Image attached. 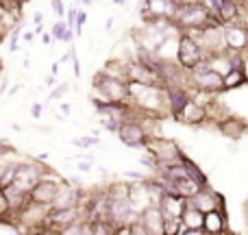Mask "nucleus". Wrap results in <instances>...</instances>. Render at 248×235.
I'll return each instance as SVG.
<instances>
[{
  "label": "nucleus",
  "mask_w": 248,
  "mask_h": 235,
  "mask_svg": "<svg viewBox=\"0 0 248 235\" xmlns=\"http://www.w3.org/2000/svg\"><path fill=\"white\" fill-rule=\"evenodd\" d=\"M131 94H128V103L137 107L140 111L155 113V116H168V105H166V90L163 85H146V83L128 81Z\"/></svg>",
  "instance_id": "obj_1"
},
{
  "label": "nucleus",
  "mask_w": 248,
  "mask_h": 235,
  "mask_svg": "<svg viewBox=\"0 0 248 235\" xmlns=\"http://www.w3.org/2000/svg\"><path fill=\"white\" fill-rule=\"evenodd\" d=\"M144 150L153 157L155 166L153 170H161V168L174 166V163H181L185 159V153L176 140L172 137H161V135H150L148 141H146Z\"/></svg>",
  "instance_id": "obj_2"
},
{
  "label": "nucleus",
  "mask_w": 248,
  "mask_h": 235,
  "mask_svg": "<svg viewBox=\"0 0 248 235\" xmlns=\"http://www.w3.org/2000/svg\"><path fill=\"white\" fill-rule=\"evenodd\" d=\"M174 24L179 26V31H194V29H205V26H209V24H222V22H220L201 0V2H192V4L179 7Z\"/></svg>",
  "instance_id": "obj_3"
},
{
  "label": "nucleus",
  "mask_w": 248,
  "mask_h": 235,
  "mask_svg": "<svg viewBox=\"0 0 248 235\" xmlns=\"http://www.w3.org/2000/svg\"><path fill=\"white\" fill-rule=\"evenodd\" d=\"M94 94L103 100H113V103H126L131 87H128V78H118V77H109L103 70L94 74Z\"/></svg>",
  "instance_id": "obj_4"
},
{
  "label": "nucleus",
  "mask_w": 248,
  "mask_h": 235,
  "mask_svg": "<svg viewBox=\"0 0 248 235\" xmlns=\"http://www.w3.org/2000/svg\"><path fill=\"white\" fill-rule=\"evenodd\" d=\"M50 214L48 205H39V203L29 201L20 211H16V227L22 231H42L46 229V218Z\"/></svg>",
  "instance_id": "obj_5"
},
{
  "label": "nucleus",
  "mask_w": 248,
  "mask_h": 235,
  "mask_svg": "<svg viewBox=\"0 0 248 235\" xmlns=\"http://www.w3.org/2000/svg\"><path fill=\"white\" fill-rule=\"evenodd\" d=\"M48 170H50V168H48L44 161H39V159L17 161V166H16V181H13V183H16L20 189H24V192H31V189H33L35 185L44 179V174H46Z\"/></svg>",
  "instance_id": "obj_6"
},
{
  "label": "nucleus",
  "mask_w": 248,
  "mask_h": 235,
  "mask_svg": "<svg viewBox=\"0 0 248 235\" xmlns=\"http://www.w3.org/2000/svg\"><path fill=\"white\" fill-rule=\"evenodd\" d=\"M202 59H207V55H205V50H202V46L198 44V39L194 37L192 33L183 31L181 37H179V52H176V61H179L185 70H192V68H196Z\"/></svg>",
  "instance_id": "obj_7"
},
{
  "label": "nucleus",
  "mask_w": 248,
  "mask_h": 235,
  "mask_svg": "<svg viewBox=\"0 0 248 235\" xmlns=\"http://www.w3.org/2000/svg\"><path fill=\"white\" fill-rule=\"evenodd\" d=\"M78 220H85V205L68 207V209H50L44 233H63L70 224L78 222Z\"/></svg>",
  "instance_id": "obj_8"
},
{
  "label": "nucleus",
  "mask_w": 248,
  "mask_h": 235,
  "mask_svg": "<svg viewBox=\"0 0 248 235\" xmlns=\"http://www.w3.org/2000/svg\"><path fill=\"white\" fill-rule=\"evenodd\" d=\"M116 135L124 146H128V148H144L146 141H148V137H150V133H148V128L141 124V120L135 116V118L124 120Z\"/></svg>",
  "instance_id": "obj_9"
},
{
  "label": "nucleus",
  "mask_w": 248,
  "mask_h": 235,
  "mask_svg": "<svg viewBox=\"0 0 248 235\" xmlns=\"http://www.w3.org/2000/svg\"><path fill=\"white\" fill-rule=\"evenodd\" d=\"M192 81V94H220L224 92V74L216 72L214 68L205 72H189Z\"/></svg>",
  "instance_id": "obj_10"
},
{
  "label": "nucleus",
  "mask_w": 248,
  "mask_h": 235,
  "mask_svg": "<svg viewBox=\"0 0 248 235\" xmlns=\"http://www.w3.org/2000/svg\"><path fill=\"white\" fill-rule=\"evenodd\" d=\"M63 181L65 179H61L59 174H52V170H48L46 174H44V179L29 192V198L33 203H39V205H48V207H50Z\"/></svg>",
  "instance_id": "obj_11"
},
{
  "label": "nucleus",
  "mask_w": 248,
  "mask_h": 235,
  "mask_svg": "<svg viewBox=\"0 0 248 235\" xmlns=\"http://www.w3.org/2000/svg\"><path fill=\"white\" fill-rule=\"evenodd\" d=\"M176 11H179V2L176 0H144L140 7L141 20L150 22L155 17H168V20H174Z\"/></svg>",
  "instance_id": "obj_12"
},
{
  "label": "nucleus",
  "mask_w": 248,
  "mask_h": 235,
  "mask_svg": "<svg viewBox=\"0 0 248 235\" xmlns=\"http://www.w3.org/2000/svg\"><path fill=\"white\" fill-rule=\"evenodd\" d=\"M166 90V105H168V116L172 120H179L181 111L185 109V105L192 98V90L185 85H163Z\"/></svg>",
  "instance_id": "obj_13"
},
{
  "label": "nucleus",
  "mask_w": 248,
  "mask_h": 235,
  "mask_svg": "<svg viewBox=\"0 0 248 235\" xmlns=\"http://www.w3.org/2000/svg\"><path fill=\"white\" fill-rule=\"evenodd\" d=\"M85 196L87 192H83L81 188H74V185H70L68 181H63L59 188V192H57L55 201H52L50 209H68V207H78L85 203Z\"/></svg>",
  "instance_id": "obj_14"
},
{
  "label": "nucleus",
  "mask_w": 248,
  "mask_h": 235,
  "mask_svg": "<svg viewBox=\"0 0 248 235\" xmlns=\"http://www.w3.org/2000/svg\"><path fill=\"white\" fill-rule=\"evenodd\" d=\"M176 122L187 124V126H205L209 122V111H207V105L201 103L198 98H189V103L185 105V109L181 111V116Z\"/></svg>",
  "instance_id": "obj_15"
},
{
  "label": "nucleus",
  "mask_w": 248,
  "mask_h": 235,
  "mask_svg": "<svg viewBox=\"0 0 248 235\" xmlns=\"http://www.w3.org/2000/svg\"><path fill=\"white\" fill-rule=\"evenodd\" d=\"M126 78L128 81H135V83H146V85H163V81H161L157 70L146 65V63H141V61H137V59L128 61Z\"/></svg>",
  "instance_id": "obj_16"
},
{
  "label": "nucleus",
  "mask_w": 248,
  "mask_h": 235,
  "mask_svg": "<svg viewBox=\"0 0 248 235\" xmlns=\"http://www.w3.org/2000/svg\"><path fill=\"white\" fill-rule=\"evenodd\" d=\"M187 205L196 207V209H201L207 214V211H214V209H224V198L220 196L216 189H211L209 185H205L198 194H194L192 198H187Z\"/></svg>",
  "instance_id": "obj_17"
},
{
  "label": "nucleus",
  "mask_w": 248,
  "mask_h": 235,
  "mask_svg": "<svg viewBox=\"0 0 248 235\" xmlns=\"http://www.w3.org/2000/svg\"><path fill=\"white\" fill-rule=\"evenodd\" d=\"M140 222L146 227L148 235H163V227H166V216H163L161 207L157 203L148 205L146 209L140 211Z\"/></svg>",
  "instance_id": "obj_18"
},
{
  "label": "nucleus",
  "mask_w": 248,
  "mask_h": 235,
  "mask_svg": "<svg viewBox=\"0 0 248 235\" xmlns=\"http://www.w3.org/2000/svg\"><path fill=\"white\" fill-rule=\"evenodd\" d=\"M224 37H227L229 50L246 52V48H248V26L246 24H242V22L224 24Z\"/></svg>",
  "instance_id": "obj_19"
},
{
  "label": "nucleus",
  "mask_w": 248,
  "mask_h": 235,
  "mask_svg": "<svg viewBox=\"0 0 248 235\" xmlns=\"http://www.w3.org/2000/svg\"><path fill=\"white\" fill-rule=\"evenodd\" d=\"M216 128H218L220 133H222L224 137H229V140H233V141H237V140H242V137L248 133V122L244 118H240V116H231L229 113L227 118H222L218 124H216Z\"/></svg>",
  "instance_id": "obj_20"
},
{
  "label": "nucleus",
  "mask_w": 248,
  "mask_h": 235,
  "mask_svg": "<svg viewBox=\"0 0 248 235\" xmlns=\"http://www.w3.org/2000/svg\"><path fill=\"white\" fill-rule=\"evenodd\" d=\"M181 220H183V231H181V235H202L205 233V211L187 205L183 216H181Z\"/></svg>",
  "instance_id": "obj_21"
},
{
  "label": "nucleus",
  "mask_w": 248,
  "mask_h": 235,
  "mask_svg": "<svg viewBox=\"0 0 248 235\" xmlns=\"http://www.w3.org/2000/svg\"><path fill=\"white\" fill-rule=\"evenodd\" d=\"M159 207H161V211H163L166 218H181L183 211H185V207H187V198L163 189L161 198H159Z\"/></svg>",
  "instance_id": "obj_22"
},
{
  "label": "nucleus",
  "mask_w": 248,
  "mask_h": 235,
  "mask_svg": "<svg viewBox=\"0 0 248 235\" xmlns=\"http://www.w3.org/2000/svg\"><path fill=\"white\" fill-rule=\"evenodd\" d=\"M205 233L207 235H220L227 233V211L214 209L205 214Z\"/></svg>",
  "instance_id": "obj_23"
},
{
  "label": "nucleus",
  "mask_w": 248,
  "mask_h": 235,
  "mask_svg": "<svg viewBox=\"0 0 248 235\" xmlns=\"http://www.w3.org/2000/svg\"><path fill=\"white\" fill-rule=\"evenodd\" d=\"M4 192H7V196H9V203H11L13 216H16V211H20L22 207H24L26 203L31 201V198H29V192H24V189H20V188H17L16 183L7 185V188H4Z\"/></svg>",
  "instance_id": "obj_24"
},
{
  "label": "nucleus",
  "mask_w": 248,
  "mask_h": 235,
  "mask_svg": "<svg viewBox=\"0 0 248 235\" xmlns=\"http://www.w3.org/2000/svg\"><path fill=\"white\" fill-rule=\"evenodd\" d=\"M248 83V77H246V70L242 68H233L231 72L224 74V92L227 90H235V87H242Z\"/></svg>",
  "instance_id": "obj_25"
},
{
  "label": "nucleus",
  "mask_w": 248,
  "mask_h": 235,
  "mask_svg": "<svg viewBox=\"0 0 248 235\" xmlns=\"http://www.w3.org/2000/svg\"><path fill=\"white\" fill-rule=\"evenodd\" d=\"M0 222L13 224V227H16V216H13L11 203H9V196H7L2 185H0Z\"/></svg>",
  "instance_id": "obj_26"
},
{
  "label": "nucleus",
  "mask_w": 248,
  "mask_h": 235,
  "mask_svg": "<svg viewBox=\"0 0 248 235\" xmlns=\"http://www.w3.org/2000/svg\"><path fill=\"white\" fill-rule=\"evenodd\" d=\"M52 37L55 39H59V42H65V44H72V39H74V29L68 24V22H63V20H59V22H55V26H52Z\"/></svg>",
  "instance_id": "obj_27"
},
{
  "label": "nucleus",
  "mask_w": 248,
  "mask_h": 235,
  "mask_svg": "<svg viewBox=\"0 0 248 235\" xmlns=\"http://www.w3.org/2000/svg\"><path fill=\"white\" fill-rule=\"evenodd\" d=\"M128 61H131V59H126V61H122V59H109L100 70H103L105 74H109V77L126 78V65H128Z\"/></svg>",
  "instance_id": "obj_28"
},
{
  "label": "nucleus",
  "mask_w": 248,
  "mask_h": 235,
  "mask_svg": "<svg viewBox=\"0 0 248 235\" xmlns=\"http://www.w3.org/2000/svg\"><path fill=\"white\" fill-rule=\"evenodd\" d=\"M61 235H90V222L87 220H78V222L70 224Z\"/></svg>",
  "instance_id": "obj_29"
},
{
  "label": "nucleus",
  "mask_w": 248,
  "mask_h": 235,
  "mask_svg": "<svg viewBox=\"0 0 248 235\" xmlns=\"http://www.w3.org/2000/svg\"><path fill=\"white\" fill-rule=\"evenodd\" d=\"M181 231H183V220L181 218H166L163 235H181Z\"/></svg>",
  "instance_id": "obj_30"
},
{
  "label": "nucleus",
  "mask_w": 248,
  "mask_h": 235,
  "mask_svg": "<svg viewBox=\"0 0 248 235\" xmlns=\"http://www.w3.org/2000/svg\"><path fill=\"white\" fill-rule=\"evenodd\" d=\"M77 148H90V146H98L100 144V140L98 137H90V135H85V137H78V140H74L72 141Z\"/></svg>",
  "instance_id": "obj_31"
},
{
  "label": "nucleus",
  "mask_w": 248,
  "mask_h": 235,
  "mask_svg": "<svg viewBox=\"0 0 248 235\" xmlns=\"http://www.w3.org/2000/svg\"><path fill=\"white\" fill-rule=\"evenodd\" d=\"M70 92V85L65 83V85H59V87H55V90L48 94V103H52V100H59V98H63L65 94Z\"/></svg>",
  "instance_id": "obj_32"
},
{
  "label": "nucleus",
  "mask_w": 248,
  "mask_h": 235,
  "mask_svg": "<svg viewBox=\"0 0 248 235\" xmlns=\"http://www.w3.org/2000/svg\"><path fill=\"white\" fill-rule=\"evenodd\" d=\"M87 22V13L83 11V9H78V16H77V26H74V33L77 35H83L81 31H83V24Z\"/></svg>",
  "instance_id": "obj_33"
},
{
  "label": "nucleus",
  "mask_w": 248,
  "mask_h": 235,
  "mask_svg": "<svg viewBox=\"0 0 248 235\" xmlns=\"http://www.w3.org/2000/svg\"><path fill=\"white\" fill-rule=\"evenodd\" d=\"M11 155H16V148H13L11 144H7L4 140H0V159L11 157Z\"/></svg>",
  "instance_id": "obj_34"
},
{
  "label": "nucleus",
  "mask_w": 248,
  "mask_h": 235,
  "mask_svg": "<svg viewBox=\"0 0 248 235\" xmlns=\"http://www.w3.org/2000/svg\"><path fill=\"white\" fill-rule=\"evenodd\" d=\"M77 16H78V9H74V7H70L68 13H65V22H68L72 29L77 26Z\"/></svg>",
  "instance_id": "obj_35"
},
{
  "label": "nucleus",
  "mask_w": 248,
  "mask_h": 235,
  "mask_svg": "<svg viewBox=\"0 0 248 235\" xmlns=\"http://www.w3.org/2000/svg\"><path fill=\"white\" fill-rule=\"evenodd\" d=\"M50 4H52V9H55L57 17H63V16H65V9H63V0H50Z\"/></svg>",
  "instance_id": "obj_36"
},
{
  "label": "nucleus",
  "mask_w": 248,
  "mask_h": 235,
  "mask_svg": "<svg viewBox=\"0 0 248 235\" xmlns=\"http://www.w3.org/2000/svg\"><path fill=\"white\" fill-rule=\"evenodd\" d=\"M42 113H44V107H42V105H39V103H35L33 107H31V116H33L35 120H39V118H42Z\"/></svg>",
  "instance_id": "obj_37"
},
{
  "label": "nucleus",
  "mask_w": 248,
  "mask_h": 235,
  "mask_svg": "<svg viewBox=\"0 0 248 235\" xmlns=\"http://www.w3.org/2000/svg\"><path fill=\"white\" fill-rule=\"evenodd\" d=\"M92 170V161H81L78 163V172H90Z\"/></svg>",
  "instance_id": "obj_38"
},
{
  "label": "nucleus",
  "mask_w": 248,
  "mask_h": 235,
  "mask_svg": "<svg viewBox=\"0 0 248 235\" xmlns=\"http://www.w3.org/2000/svg\"><path fill=\"white\" fill-rule=\"evenodd\" d=\"M42 42L44 44H52V42H55V37H52V33H44L42 35Z\"/></svg>",
  "instance_id": "obj_39"
},
{
  "label": "nucleus",
  "mask_w": 248,
  "mask_h": 235,
  "mask_svg": "<svg viewBox=\"0 0 248 235\" xmlns=\"http://www.w3.org/2000/svg\"><path fill=\"white\" fill-rule=\"evenodd\" d=\"M55 81H57V74H50V77H46V85H48V87L55 85Z\"/></svg>",
  "instance_id": "obj_40"
},
{
  "label": "nucleus",
  "mask_w": 248,
  "mask_h": 235,
  "mask_svg": "<svg viewBox=\"0 0 248 235\" xmlns=\"http://www.w3.org/2000/svg\"><path fill=\"white\" fill-rule=\"evenodd\" d=\"M7 163H9V157L0 159V176H2V172H4V168H7Z\"/></svg>",
  "instance_id": "obj_41"
},
{
  "label": "nucleus",
  "mask_w": 248,
  "mask_h": 235,
  "mask_svg": "<svg viewBox=\"0 0 248 235\" xmlns=\"http://www.w3.org/2000/svg\"><path fill=\"white\" fill-rule=\"evenodd\" d=\"M61 113H65V116H70V105H68V103H61Z\"/></svg>",
  "instance_id": "obj_42"
},
{
  "label": "nucleus",
  "mask_w": 248,
  "mask_h": 235,
  "mask_svg": "<svg viewBox=\"0 0 248 235\" xmlns=\"http://www.w3.org/2000/svg\"><path fill=\"white\" fill-rule=\"evenodd\" d=\"M33 20H35V24H42V20H44V13H35V16H33Z\"/></svg>",
  "instance_id": "obj_43"
},
{
  "label": "nucleus",
  "mask_w": 248,
  "mask_h": 235,
  "mask_svg": "<svg viewBox=\"0 0 248 235\" xmlns=\"http://www.w3.org/2000/svg\"><path fill=\"white\" fill-rule=\"evenodd\" d=\"M22 37H24V42H33L35 33H31V31H29V33H24V35H22Z\"/></svg>",
  "instance_id": "obj_44"
},
{
  "label": "nucleus",
  "mask_w": 248,
  "mask_h": 235,
  "mask_svg": "<svg viewBox=\"0 0 248 235\" xmlns=\"http://www.w3.org/2000/svg\"><path fill=\"white\" fill-rule=\"evenodd\" d=\"M17 90H20V87H17V85H13V87H11V90H9V96H13V94H16V92H17Z\"/></svg>",
  "instance_id": "obj_45"
},
{
  "label": "nucleus",
  "mask_w": 248,
  "mask_h": 235,
  "mask_svg": "<svg viewBox=\"0 0 248 235\" xmlns=\"http://www.w3.org/2000/svg\"><path fill=\"white\" fill-rule=\"evenodd\" d=\"M111 2H113V4H118V7H122V4L126 2V0H111Z\"/></svg>",
  "instance_id": "obj_46"
},
{
  "label": "nucleus",
  "mask_w": 248,
  "mask_h": 235,
  "mask_svg": "<svg viewBox=\"0 0 248 235\" xmlns=\"http://www.w3.org/2000/svg\"><path fill=\"white\" fill-rule=\"evenodd\" d=\"M81 2H83V4H94L96 0H81Z\"/></svg>",
  "instance_id": "obj_47"
},
{
  "label": "nucleus",
  "mask_w": 248,
  "mask_h": 235,
  "mask_svg": "<svg viewBox=\"0 0 248 235\" xmlns=\"http://www.w3.org/2000/svg\"><path fill=\"white\" fill-rule=\"evenodd\" d=\"M0 70H2V63H0Z\"/></svg>",
  "instance_id": "obj_48"
}]
</instances>
